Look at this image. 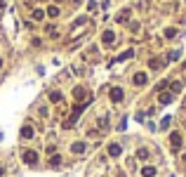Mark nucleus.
<instances>
[{"mask_svg":"<svg viewBox=\"0 0 186 177\" xmlns=\"http://www.w3.org/2000/svg\"><path fill=\"white\" fill-rule=\"evenodd\" d=\"M33 161H38V154H33V151H28V154H26V163H33Z\"/></svg>","mask_w":186,"mask_h":177,"instance_id":"obj_1","label":"nucleus"},{"mask_svg":"<svg viewBox=\"0 0 186 177\" xmlns=\"http://www.w3.org/2000/svg\"><path fill=\"white\" fill-rule=\"evenodd\" d=\"M111 95H113V99H116V102H118V99H120V97H122V92L118 90V87H113V90H111Z\"/></svg>","mask_w":186,"mask_h":177,"instance_id":"obj_2","label":"nucleus"},{"mask_svg":"<svg viewBox=\"0 0 186 177\" xmlns=\"http://www.w3.org/2000/svg\"><path fill=\"white\" fill-rule=\"evenodd\" d=\"M153 175H155L153 168H144V177H153Z\"/></svg>","mask_w":186,"mask_h":177,"instance_id":"obj_3","label":"nucleus"}]
</instances>
